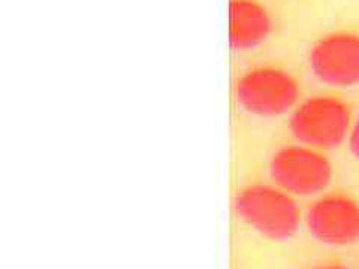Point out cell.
<instances>
[{"label":"cell","mask_w":359,"mask_h":269,"mask_svg":"<svg viewBox=\"0 0 359 269\" xmlns=\"http://www.w3.org/2000/svg\"><path fill=\"white\" fill-rule=\"evenodd\" d=\"M232 211L245 228L271 242H287L304 224L298 199L271 181L250 183L232 199Z\"/></svg>","instance_id":"6da1fadb"},{"label":"cell","mask_w":359,"mask_h":269,"mask_svg":"<svg viewBox=\"0 0 359 269\" xmlns=\"http://www.w3.org/2000/svg\"><path fill=\"white\" fill-rule=\"evenodd\" d=\"M352 109L335 95H313L301 99L287 116L294 142L330 153L347 142L353 125Z\"/></svg>","instance_id":"7a4b0ae2"},{"label":"cell","mask_w":359,"mask_h":269,"mask_svg":"<svg viewBox=\"0 0 359 269\" xmlns=\"http://www.w3.org/2000/svg\"><path fill=\"white\" fill-rule=\"evenodd\" d=\"M233 97L247 116L273 120L290 114L301 100V87L297 78L283 67L261 64L238 76Z\"/></svg>","instance_id":"3957f363"},{"label":"cell","mask_w":359,"mask_h":269,"mask_svg":"<svg viewBox=\"0 0 359 269\" xmlns=\"http://www.w3.org/2000/svg\"><path fill=\"white\" fill-rule=\"evenodd\" d=\"M269 181L297 199H314L328 192L334 165L328 153L292 142L278 147L268 160Z\"/></svg>","instance_id":"277c9868"},{"label":"cell","mask_w":359,"mask_h":269,"mask_svg":"<svg viewBox=\"0 0 359 269\" xmlns=\"http://www.w3.org/2000/svg\"><path fill=\"white\" fill-rule=\"evenodd\" d=\"M310 238L330 249H347L359 242V202L343 192H325L311 199L304 211Z\"/></svg>","instance_id":"5b68a950"},{"label":"cell","mask_w":359,"mask_h":269,"mask_svg":"<svg viewBox=\"0 0 359 269\" xmlns=\"http://www.w3.org/2000/svg\"><path fill=\"white\" fill-rule=\"evenodd\" d=\"M311 75L328 88L349 90L359 85V35L339 30L322 36L309 54Z\"/></svg>","instance_id":"8992f818"},{"label":"cell","mask_w":359,"mask_h":269,"mask_svg":"<svg viewBox=\"0 0 359 269\" xmlns=\"http://www.w3.org/2000/svg\"><path fill=\"white\" fill-rule=\"evenodd\" d=\"M273 20L266 8L257 0H231L229 43L233 51H253L268 39Z\"/></svg>","instance_id":"52a82bcc"},{"label":"cell","mask_w":359,"mask_h":269,"mask_svg":"<svg viewBox=\"0 0 359 269\" xmlns=\"http://www.w3.org/2000/svg\"><path fill=\"white\" fill-rule=\"evenodd\" d=\"M347 149H349L351 156L355 159V162L359 163V117L353 120V125L347 138Z\"/></svg>","instance_id":"ba28073f"},{"label":"cell","mask_w":359,"mask_h":269,"mask_svg":"<svg viewBox=\"0 0 359 269\" xmlns=\"http://www.w3.org/2000/svg\"><path fill=\"white\" fill-rule=\"evenodd\" d=\"M309 269H351V268L343 265V263H339V262H322V263H316V265L310 266Z\"/></svg>","instance_id":"9c48e42d"}]
</instances>
